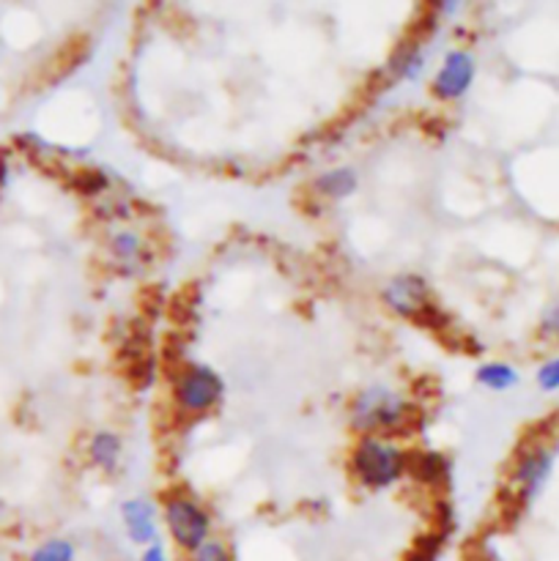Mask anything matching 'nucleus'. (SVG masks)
Instances as JSON below:
<instances>
[{
  "mask_svg": "<svg viewBox=\"0 0 559 561\" xmlns=\"http://www.w3.org/2000/svg\"><path fill=\"white\" fill-rule=\"evenodd\" d=\"M164 526L173 546L184 553L197 551L203 542L212 540V518L201 504L186 496H173L164 502Z\"/></svg>",
  "mask_w": 559,
  "mask_h": 561,
  "instance_id": "3",
  "label": "nucleus"
},
{
  "mask_svg": "<svg viewBox=\"0 0 559 561\" xmlns=\"http://www.w3.org/2000/svg\"><path fill=\"white\" fill-rule=\"evenodd\" d=\"M121 520H124L126 537L135 546L148 548L159 542V526H157V510L146 499H129L121 504Z\"/></svg>",
  "mask_w": 559,
  "mask_h": 561,
  "instance_id": "8",
  "label": "nucleus"
},
{
  "mask_svg": "<svg viewBox=\"0 0 559 561\" xmlns=\"http://www.w3.org/2000/svg\"><path fill=\"white\" fill-rule=\"evenodd\" d=\"M406 414H409V405L398 392L387 387H370L356 394L351 405V425L360 433L398 431Z\"/></svg>",
  "mask_w": 559,
  "mask_h": 561,
  "instance_id": "2",
  "label": "nucleus"
},
{
  "mask_svg": "<svg viewBox=\"0 0 559 561\" xmlns=\"http://www.w3.org/2000/svg\"><path fill=\"white\" fill-rule=\"evenodd\" d=\"M477 381L482 383L486 389H493V392H507L518 383V370L504 362H488L477 370Z\"/></svg>",
  "mask_w": 559,
  "mask_h": 561,
  "instance_id": "12",
  "label": "nucleus"
},
{
  "mask_svg": "<svg viewBox=\"0 0 559 561\" xmlns=\"http://www.w3.org/2000/svg\"><path fill=\"white\" fill-rule=\"evenodd\" d=\"M537 387H540L543 392H557L559 389V354L551 356V359H548L546 365L537 370Z\"/></svg>",
  "mask_w": 559,
  "mask_h": 561,
  "instance_id": "16",
  "label": "nucleus"
},
{
  "mask_svg": "<svg viewBox=\"0 0 559 561\" xmlns=\"http://www.w3.org/2000/svg\"><path fill=\"white\" fill-rule=\"evenodd\" d=\"M351 466H354V474L360 477L362 485L370 488V491H384V488L395 485L400 480L406 469V458L395 444L365 436L360 447L354 449Z\"/></svg>",
  "mask_w": 559,
  "mask_h": 561,
  "instance_id": "1",
  "label": "nucleus"
},
{
  "mask_svg": "<svg viewBox=\"0 0 559 561\" xmlns=\"http://www.w3.org/2000/svg\"><path fill=\"white\" fill-rule=\"evenodd\" d=\"M223 378L212 370V367H190L186 373H181L179 381H175V403L181 405L190 414H203L212 405L219 403L223 398Z\"/></svg>",
  "mask_w": 559,
  "mask_h": 561,
  "instance_id": "4",
  "label": "nucleus"
},
{
  "mask_svg": "<svg viewBox=\"0 0 559 561\" xmlns=\"http://www.w3.org/2000/svg\"><path fill=\"white\" fill-rule=\"evenodd\" d=\"M389 310L403 318H417L431 310V288L420 274H398L381 290Z\"/></svg>",
  "mask_w": 559,
  "mask_h": 561,
  "instance_id": "5",
  "label": "nucleus"
},
{
  "mask_svg": "<svg viewBox=\"0 0 559 561\" xmlns=\"http://www.w3.org/2000/svg\"><path fill=\"white\" fill-rule=\"evenodd\" d=\"M540 332H543V337L559 340V301H554V305L543 312Z\"/></svg>",
  "mask_w": 559,
  "mask_h": 561,
  "instance_id": "17",
  "label": "nucleus"
},
{
  "mask_svg": "<svg viewBox=\"0 0 559 561\" xmlns=\"http://www.w3.org/2000/svg\"><path fill=\"white\" fill-rule=\"evenodd\" d=\"M186 561H233V553H230V548L225 546L223 540H214L212 537V540L203 542L197 551H192Z\"/></svg>",
  "mask_w": 559,
  "mask_h": 561,
  "instance_id": "15",
  "label": "nucleus"
},
{
  "mask_svg": "<svg viewBox=\"0 0 559 561\" xmlns=\"http://www.w3.org/2000/svg\"><path fill=\"white\" fill-rule=\"evenodd\" d=\"M137 561H173V559H170V553L164 551L162 542H153V546L142 548L140 559H137Z\"/></svg>",
  "mask_w": 559,
  "mask_h": 561,
  "instance_id": "18",
  "label": "nucleus"
},
{
  "mask_svg": "<svg viewBox=\"0 0 559 561\" xmlns=\"http://www.w3.org/2000/svg\"><path fill=\"white\" fill-rule=\"evenodd\" d=\"M475 71V58L466 49H453V53L444 55L442 66H438L436 77H433V93L442 102H455V99H460L471 88Z\"/></svg>",
  "mask_w": 559,
  "mask_h": 561,
  "instance_id": "7",
  "label": "nucleus"
},
{
  "mask_svg": "<svg viewBox=\"0 0 559 561\" xmlns=\"http://www.w3.org/2000/svg\"><path fill=\"white\" fill-rule=\"evenodd\" d=\"M417 474H420L425 482H433V485H436V482H442L444 477L449 474V466L442 455L425 453L420 455V460H417Z\"/></svg>",
  "mask_w": 559,
  "mask_h": 561,
  "instance_id": "14",
  "label": "nucleus"
},
{
  "mask_svg": "<svg viewBox=\"0 0 559 561\" xmlns=\"http://www.w3.org/2000/svg\"><path fill=\"white\" fill-rule=\"evenodd\" d=\"M554 471V453L548 447H532L526 449L518 458L513 471V485L518 491L521 502L529 504L540 496V491L546 488L548 477Z\"/></svg>",
  "mask_w": 559,
  "mask_h": 561,
  "instance_id": "6",
  "label": "nucleus"
},
{
  "mask_svg": "<svg viewBox=\"0 0 559 561\" xmlns=\"http://www.w3.org/2000/svg\"><path fill=\"white\" fill-rule=\"evenodd\" d=\"M356 173L351 168H332L316 179V190L329 201H345L356 192Z\"/></svg>",
  "mask_w": 559,
  "mask_h": 561,
  "instance_id": "10",
  "label": "nucleus"
},
{
  "mask_svg": "<svg viewBox=\"0 0 559 561\" xmlns=\"http://www.w3.org/2000/svg\"><path fill=\"white\" fill-rule=\"evenodd\" d=\"M110 255L118 263L124 272H137L146 261V247H142L140 236L132 233V230H121V233L113 236L110 241Z\"/></svg>",
  "mask_w": 559,
  "mask_h": 561,
  "instance_id": "9",
  "label": "nucleus"
},
{
  "mask_svg": "<svg viewBox=\"0 0 559 561\" xmlns=\"http://www.w3.org/2000/svg\"><path fill=\"white\" fill-rule=\"evenodd\" d=\"M77 559V548L71 546L69 540L64 537H49V540L38 542L36 548L31 551L27 561H75Z\"/></svg>",
  "mask_w": 559,
  "mask_h": 561,
  "instance_id": "13",
  "label": "nucleus"
},
{
  "mask_svg": "<svg viewBox=\"0 0 559 561\" xmlns=\"http://www.w3.org/2000/svg\"><path fill=\"white\" fill-rule=\"evenodd\" d=\"M121 453H124V447H121V438L115 436V433H107V431L96 433V436L91 438V444H88L91 463L99 466V469H104V471H113L115 466H118Z\"/></svg>",
  "mask_w": 559,
  "mask_h": 561,
  "instance_id": "11",
  "label": "nucleus"
}]
</instances>
